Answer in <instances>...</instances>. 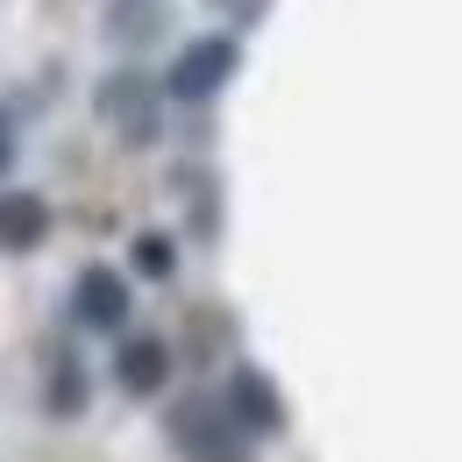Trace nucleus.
<instances>
[{"instance_id": "nucleus-1", "label": "nucleus", "mask_w": 462, "mask_h": 462, "mask_svg": "<svg viewBox=\"0 0 462 462\" xmlns=\"http://www.w3.org/2000/svg\"><path fill=\"white\" fill-rule=\"evenodd\" d=\"M171 448L185 462H249V434L228 420V405L192 392L171 405Z\"/></svg>"}, {"instance_id": "nucleus-2", "label": "nucleus", "mask_w": 462, "mask_h": 462, "mask_svg": "<svg viewBox=\"0 0 462 462\" xmlns=\"http://www.w3.org/2000/svg\"><path fill=\"white\" fill-rule=\"evenodd\" d=\"M93 107H100V121L115 128L128 150H143V143H157L164 86H157L150 71H107V79H100V93H93Z\"/></svg>"}, {"instance_id": "nucleus-3", "label": "nucleus", "mask_w": 462, "mask_h": 462, "mask_svg": "<svg viewBox=\"0 0 462 462\" xmlns=\"http://www.w3.org/2000/svg\"><path fill=\"white\" fill-rule=\"evenodd\" d=\"M235 64H242L235 36H192V43L171 58V71H164V93L185 100V107H199V100H214V93L235 79Z\"/></svg>"}, {"instance_id": "nucleus-4", "label": "nucleus", "mask_w": 462, "mask_h": 462, "mask_svg": "<svg viewBox=\"0 0 462 462\" xmlns=\"http://www.w3.org/2000/svg\"><path fill=\"white\" fill-rule=\"evenodd\" d=\"M71 313L86 320V328H100V335H121L128 328V278L121 271H107V263H86L79 271V285H71Z\"/></svg>"}, {"instance_id": "nucleus-5", "label": "nucleus", "mask_w": 462, "mask_h": 462, "mask_svg": "<svg viewBox=\"0 0 462 462\" xmlns=\"http://www.w3.org/2000/svg\"><path fill=\"white\" fill-rule=\"evenodd\" d=\"M221 405H228V420L256 441V434H278L285 427V405H278V392L263 384V370H235L228 392H221Z\"/></svg>"}, {"instance_id": "nucleus-6", "label": "nucleus", "mask_w": 462, "mask_h": 462, "mask_svg": "<svg viewBox=\"0 0 462 462\" xmlns=\"http://www.w3.org/2000/svg\"><path fill=\"white\" fill-rule=\"evenodd\" d=\"M115 377L128 399H150V392H164V377H171V348L157 342V335H128L115 356Z\"/></svg>"}, {"instance_id": "nucleus-7", "label": "nucleus", "mask_w": 462, "mask_h": 462, "mask_svg": "<svg viewBox=\"0 0 462 462\" xmlns=\"http://www.w3.org/2000/svg\"><path fill=\"white\" fill-rule=\"evenodd\" d=\"M51 235V207L36 192H0V256H29Z\"/></svg>"}, {"instance_id": "nucleus-8", "label": "nucleus", "mask_w": 462, "mask_h": 462, "mask_svg": "<svg viewBox=\"0 0 462 462\" xmlns=\"http://www.w3.org/2000/svg\"><path fill=\"white\" fill-rule=\"evenodd\" d=\"M107 36L128 43V51H135V43H157V36H164V0H115V7H107Z\"/></svg>"}, {"instance_id": "nucleus-9", "label": "nucleus", "mask_w": 462, "mask_h": 462, "mask_svg": "<svg viewBox=\"0 0 462 462\" xmlns=\"http://www.w3.org/2000/svg\"><path fill=\"white\" fill-rule=\"evenodd\" d=\"M135 271L143 278H171V235H135Z\"/></svg>"}, {"instance_id": "nucleus-10", "label": "nucleus", "mask_w": 462, "mask_h": 462, "mask_svg": "<svg viewBox=\"0 0 462 462\" xmlns=\"http://www.w3.org/2000/svg\"><path fill=\"white\" fill-rule=\"evenodd\" d=\"M86 405V377H79V363H58V377H51V412H79Z\"/></svg>"}, {"instance_id": "nucleus-11", "label": "nucleus", "mask_w": 462, "mask_h": 462, "mask_svg": "<svg viewBox=\"0 0 462 462\" xmlns=\"http://www.w3.org/2000/svg\"><path fill=\"white\" fill-rule=\"evenodd\" d=\"M7 164H14V121L0 115V171H7Z\"/></svg>"}, {"instance_id": "nucleus-12", "label": "nucleus", "mask_w": 462, "mask_h": 462, "mask_svg": "<svg viewBox=\"0 0 462 462\" xmlns=\"http://www.w3.org/2000/svg\"><path fill=\"white\" fill-rule=\"evenodd\" d=\"M214 7H256V0H214Z\"/></svg>"}]
</instances>
